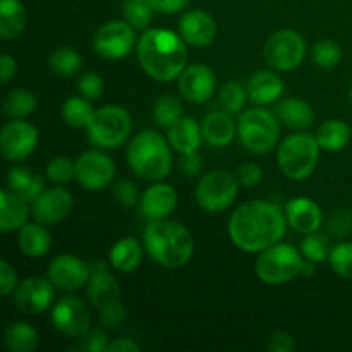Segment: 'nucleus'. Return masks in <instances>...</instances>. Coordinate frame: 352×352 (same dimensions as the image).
I'll list each match as a JSON object with an SVG mask.
<instances>
[{"label":"nucleus","mask_w":352,"mask_h":352,"mask_svg":"<svg viewBox=\"0 0 352 352\" xmlns=\"http://www.w3.org/2000/svg\"><path fill=\"white\" fill-rule=\"evenodd\" d=\"M287 217L280 206L267 201L241 205L229 220V237L239 250L261 253L280 243L285 234Z\"/></svg>","instance_id":"obj_1"},{"label":"nucleus","mask_w":352,"mask_h":352,"mask_svg":"<svg viewBox=\"0 0 352 352\" xmlns=\"http://www.w3.org/2000/svg\"><path fill=\"white\" fill-rule=\"evenodd\" d=\"M182 36L164 28L144 31L138 41V60L155 81L168 82L186 69L188 50Z\"/></svg>","instance_id":"obj_2"},{"label":"nucleus","mask_w":352,"mask_h":352,"mask_svg":"<svg viewBox=\"0 0 352 352\" xmlns=\"http://www.w3.org/2000/svg\"><path fill=\"white\" fill-rule=\"evenodd\" d=\"M146 253L165 268L184 267L195 253V239L182 223L155 220L144 230Z\"/></svg>","instance_id":"obj_3"},{"label":"nucleus","mask_w":352,"mask_h":352,"mask_svg":"<svg viewBox=\"0 0 352 352\" xmlns=\"http://www.w3.org/2000/svg\"><path fill=\"white\" fill-rule=\"evenodd\" d=\"M162 134L143 131L131 141L127 148L129 167L146 181H160L170 174L172 153Z\"/></svg>","instance_id":"obj_4"},{"label":"nucleus","mask_w":352,"mask_h":352,"mask_svg":"<svg viewBox=\"0 0 352 352\" xmlns=\"http://www.w3.org/2000/svg\"><path fill=\"white\" fill-rule=\"evenodd\" d=\"M320 150L318 140L311 134L298 133L285 138L277 153L282 174L292 181L308 179L318 164Z\"/></svg>","instance_id":"obj_5"},{"label":"nucleus","mask_w":352,"mask_h":352,"mask_svg":"<svg viewBox=\"0 0 352 352\" xmlns=\"http://www.w3.org/2000/svg\"><path fill=\"white\" fill-rule=\"evenodd\" d=\"M237 134L246 150L253 153H268L280 138V126L274 113L261 107H254L239 117Z\"/></svg>","instance_id":"obj_6"},{"label":"nucleus","mask_w":352,"mask_h":352,"mask_svg":"<svg viewBox=\"0 0 352 352\" xmlns=\"http://www.w3.org/2000/svg\"><path fill=\"white\" fill-rule=\"evenodd\" d=\"M305 256L289 244H274L261 251L254 270L258 278L268 285H280L301 275Z\"/></svg>","instance_id":"obj_7"},{"label":"nucleus","mask_w":352,"mask_h":352,"mask_svg":"<svg viewBox=\"0 0 352 352\" xmlns=\"http://www.w3.org/2000/svg\"><path fill=\"white\" fill-rule=\"evenodd\" d=\"M131 126L133 124L127 110L119 105H109L95 110L86 129H88L89 141L95 146L117 150L129 138Z\"/></svg>","instance_id":"obj_8"},{"label":"nucleus","mask_w":352,"mask_h":352,"mask_svg":"<svg viewBox=\"0 0 352 352\" xmlns=\"http://www.w3.org/2000/svg\"><path fill=\"white\" fill-rule=\"evenodd\" d=\"M239 192V179L229 170H212L196 188V201L205 212L219 213L229 208Z\"/></svg>","instance_id":"obj_9"},{"label":"nucleus","mask_w":352,"mask_h":352,"mask_svg":"<svg viewBox=\"0 0 352 352\" xmlns=\"http://www.w3.org/2000/svg\"><path fill=\"white\" fill-rule=\"evenodd\" d=\"M265 60L277 71H292L302 64L306 43L294 30H280L268 38L265 45Z\"/></svg>","instance_id":"obj_10"},{"label":"nucleus","mask_w":352,"mask_h":352,"mask_svg":"<svg viewBox=\"0 0 352 352\" xmlns=\"http://www.w3.org/2000/svg\"><path fill=\"white\" fill-rule=\"evenodd\" d=\"M127 21H110L93 36V48L103 58H122L136 45V33Z\"/></svg>","instance_id":"obj_11"},{"label":"nucleus","mask_w":352,"mask_h":352,"mask_svg":"<svg viewBox=\"0 0 352 352\" xmlns=\"http://www.w3.org/2000/svg\"><path fill=\"white\" fill-rule=\"evenodd\" d=\"M52 323L58 332L69 337H82L91 325L88 306L79 296H65L52 308Z\"/></svg>","instance_id":"obj_12"},{"label":"nucleus","mask_w":352,"mask_h":352,"mask_svg":"<svg viewBox=\"0 0 352 352\" xmlns=\"http://www.w3.org/2000/svg\"><path fill=\"white\" fill-rule=\"evenodd\" d=\"M116 175V165L100 151H86L76 160V179L89 191H103Z\"/></svg>","instance_id":"obj_13"},{"label":"nucleus","mask_w":352,"mask_h":352,"mask_svg":"<svg viewBox=\"0 0 352 352\" xmlns=\"http://www.w3.org/2000/svg\"><path fill=\"white\" fill-rule=\"evenodd\" d=\"M38 144V131L24 120L6 124L0 133V150L10 162H19L30 157Z\"/></svg>","instance_id":"obj_14"},{"label":"nucleus","mask_w":352,"mask_h":352,"mask_svg":"<svg viewBox=\"0 0 352 352\" xmlns=\"http://www.w3.org/2000/svg\"><path fill=\"white\" fill-rule=\"evenodd\" d=\"M54 289L50 278L31 277L21 282L14 292V302L24 315H38L50 308L54 301Z\"/></svg>","instance_id":"obj_15"},{"label":"nucleus","mask_w":352,"mask_h":352,"mask_svg":"<svg viewBox=\"0 0 352 352\" xmlns=\"http://www.w3.org/2000/svg\"><path fill=\"white\" fill-rule=\"evenodd\" d=\"M48 278L55 285V289L78 291L82 285H88L89 265H86L74 254H60L52 260L48 267Z\"/></svg>","instance_id":"obj_16"},{"label":"nucleus","mask_w":352,"mask_h":352,"mask_svg":"<svg viewBox=\"0 0 352 352\" xmlns=\"http://www.w3.org/2000/svg\"><path fill=\"white\" fill-rule=\"evenodd\" d=\"M217 79L212 69L205 64H192L179 76L177 88L191 103H205L215 93Z\"/></svg>","instance_id":"obj_17"},{"label":"nucleus","mask_w":352,"mask_h":352,"mask_svg":"<svg viewBox=\"0 0 352 352\" xmlns=\"http://www.w3.org/2000/svg\"><path fill=\"white\" fill-rule=\"evenodd\" d=\"M72 195L64 188L45 189L33 201V217L43 226L62 222L72 210Z\"/></svg>","instance_id":"obj_18"},{"label":"nucleus","mask_w":352,"mask_h":352,"mask_svg":"<svg viewBox=\"0 0 352 352\" xmlns=\"http://www.w3.org/2000/svg\"><path fill=\"white\" fill-rule=\"evenodd\" d=\"M120 285L112 274L109 272L103 261H95L89 265V280H88V298L100 309L107 305L120 301Z\"/></svg>","instance_id":"obj_19"},{"label":"nucleus","mask_w":352,"mask_h":352,"mask_svg":"<svg viewBox=\"0 0 352 352\" xmlns=\"http://www.w3.org/2000/svg\"><path fill=\"white\" fill-rule=\"evenodd\" d=\"M179 34L192 47H206L215 40L217 24L208 12L199 9L188 10L179 21Z\"/></svg>","instance_id":"obj_20"},{"label":"nucleus","mask_w":352,"mask_h":352,"mask_svg":"<svg viewBox=\"0 0 352 352\" xmlns=\"http://www.w3.org/2000/svg\"><path fill=\"white\" fill-rule=\"evenodd\" d=\"M175 208H177V192L168 184L158 182V184L148 188L141 196L140 210L151 222L167 219L168 215L174 213Z\"/></svg>","instance_id":"obj_21"},{"label":"nucleus","mask_w":352,"mask_h":352,"mask_svg":"<svg viewBox=\"0 0 352 352\" xmlns=\"http://www.w3.org/2000/svg\"><path fill=\"white\" fill-rule=\"evenodd\" d=\"M285 217H287L289 226L301 234H311L322 227L323 213L322 208L316 205L313 199L298 196L292 198L285 205Z\"/></svg>","instance_id":"obj_22"},{"label":"nucleus","mask_w":352,"mask_h":352,"mask_svg":"<svg viewBox=\"0 0 352 352\" xmlns=\"http://www.w3.org/2000/svg\"><path fill=\"white\" fill-rule=\"evenodd\" d=\"M203 140L208 144L217 148L229 146L232 143L234 136L237 133V127L234 124L229 112H212L203 119L201 122Z\"/></svg>","instance_id":"obj_23"},{"label":"nucleus","mask_w":352,"mask_h":352,"mask_svg":"<svg viewBox=\"0 0 352 352\" xmlns=\"http://www.w3.org/2000/svg\"><path fill=\"white\" fill-rule=\"evenodd\" d=\"M201 140V124H198L191 117H181L174 126L168 127V143L181 155L198 151Z\"/></svg>","instance_id":"obj_24"},{"label":"nucleus","mask_w":352,"mask_h":352,"mask_svg":"<svg viewBox=\"0 0 352 352\" xmlns=\"http://www.w3.org/2000/svg\"><path fill=\"white\" fill-rule=\"evenodd\" d=\"M248 96L256 105H270L275 103L284 93V82L275 72L260 71L253 74L248 82Z\"/></svg>","instance_id":"obj_25"},{"label":"nucleus","mask_w":352,"mask_h":352,"mask_svg":"<svg viewBox=\"0 0 352 352\" xmlns=\"http://www.w3.org/2000/svg\"><path fill=\"white\" fill-rule=\"evenodd\" d=\"M28 203L30 201L21 198L10 189L0 191V230L2 232H12L26 226Z\"/></svg>","instance_id":"obj_26"},{"label":"nucleus","mask_w":352,"mask_h":352,"mask_svg":"<svg viewBox=\"0 0 352 352\" xmlns=\"http://www.w3.org/2000/svg\"><path fill=\"white\" fill-rule=\"evenodd\" d=\"M277 119L291 129L305 131L311 127L313 120H315V112L305 100L287 98L277 105Z\"/></svg>","instance_id":"obj_27"},{"label":"nucleus","mask_w":352,"mask_h":352,"mask_svg":"<svg viewBox=\"0 0 352 352\" xmlns=\"http://www.w3.org/2000/svg\"><path fill=\"white\" fill-rule=\"evenodd\" d=\"M21 251L30 258H40L50 251L52 237L48 230L45 229L43 223H26L19 229L17 236Z\"/></svg>","instance_id":"obj_28"},{"label":"nucleus","mask_w":352,"mask_h":352,"mask_svg":"<svg viewBox=\"0 0 352 352\" xmlns=\"http://www.w3.org/2000/svg\"><path fill=\"white\" fill-rule=\"evenodd\" d=\"M26 9L21 0H0V34L3 40H16L26 28Z\"/></svg>","instance_id":"obj_29"},{"label":"nucleus","mask_w":352,"mask_h":352,"mask_svg":"<svg viewBox=\"0 0 352 352\" xmlns=\"http://www.w3.org/2000/svg\"><path fill=\"white\" fill-rule=\"evenodd\" d=\"M7 184H9V189L16 195H19L21 198H24L26 201L33 203L43 189V181L38 174H34L30 168L17 167L12 168L7 175Z\"/></svg>","instance_id":"obj_30"},{"label":"nucleus","mask_w":352,"mask_h":352,"mask_svg":"<svg viewBox=\"0 0 352 352\" xmlns=\"http://www.w3.org/2000/svg\"><path fill=\"white\" fill-rule=\"evenodd\" d=\"M110 263L116 270L131 274L141 263V246L134 237H124L117 241L110 250Z\"/></svg>","instance_id":"obj_31"},{"label":"nucleus","mask_w":352,"mask_h":352,"mask_svg":"<svg viewBox=\"0 0 352 352\" xmlns=\"http://www.w3.org/2000/svg\"><path fill=\"white\" fill-rule=\"evenodd\" d=\"M316 140L322 150L340 151L351 141V127L342 120H327L320 126Z\"/></svg>","instance_id":"obj_32"},{"label":"nucleus","mask_w":352,"mask_h":352,"mask_svg":"<svg viewBox=\"0 0 352 352\" xmlns=\"http://www.w3.org/2000/svg\"><path fill=\"white\" fill-rule=\"evenodd\" d=\"M6 346L12 352H31L38 347V333L30 323L14 322L6 330Z\"/></svg>","instance_id":"obj_33"},{"label":"nucleus","mask_w":352,"mask_h":352,"mask_svg":"<svg viewBox=\"0 0 352 352\" xmlns=\"http://www.w3.org/2000/svg\"><path fill=\"white\" fill-rule=\"evenodd\" d=\"M93 107L89 105L88 98H81V96H71L64 102V107H62V119L67 126L71 127H86L91 120Z\"/></svg>","instance_id":"obj_34"},{"label":"nucleus","mask_w":352,"mask_h":352,"mask_svg":"<svg viewBox=\"0 0 352 352\" xmlns=\"http://www.w3.org/2000/svg\"><path fill=\"white\" fill-rule=\"evenodd\" d=\"M36 96L28 89H14L3 102V110L12 119H23L36 110Z\"/></svg>","instance_id":"obj_35"},{"label":"nucleus","mask_w":352,"mask_h":352,"mask_svg":"<svg viewBox=\"0 0 352 352\" xmlns=\"http://www.w3.org/2000/svg\"><path fill=\"white\" fill-rule=\"evenodd\" d=\"M50 69L62 78L74 76L81 69V55L71 47H60L48 58Z\"/></svg>","instance_id":"obj_36"},{"label":"nucleus","mask_w":352,"mask_h":352,"mask_svg":"<svg viewBox=\"0 0 352 352\" xmlns=\"http://www.w3.org/2000/svg\"><path fill=\"white\" fill-rule=\"evenodd\" d=\"M122 12L134 30H146L153 19V7L148 0H124Z\"/></svg>","instance_id":"obj_37"},{"label":"nucleus","mask_w":352,"mask_h":352,"mask_svg":"<svg viewBox=\"0 0 352 352\" xmlns=\"http://www.w3.org/2000/svg\"><path fill=\"white\" fill-rule=\"evenodd\" d=\"M155 122L160 127H170L182 117V105L175 96L165 95L158 98L153 109Z\"/></svg>","instance_id":"obj_38"},{"label":"nucleus","mask_w":352,"mask_h":352,"mask_svg":"<svg viewBox=\"0 0 352 352\" xmlns=\"http://www.w3.org/2000/svg\"><path fill=\"white\" fill-rule=\"evenodd\" d=\"M248 98V89L244 88L239 82H226L220 89V103H222V109L226 112L239 113L244 109V103Z\"/></svg>","instance_id":"obj_39"},{"label":"nucleus","mask_w":352,"mask_h":352,"mask_svg":"<svg viewBox=\"0 0 352 352\" xmlns=\"http://www.w3.org/2000/svg\"><path fill=\"white\" fill-rule=\"evenodd\" d=\"M301 251L306 260L313 261V263H322V261H325L330 256L329 239H327V236L318 234V230L311 234H306V239L302 241Z\"/></svg>","instance_id":"obj_40"},{"label":"nucleus","mask_w":352,"mask_h":352,"mask_svg":"<svg viewBox=\"0 0 352 352\" xmlns=\"http://www.w3.org/2000/svg\"><path fill=\"white\" fill-rule=\"evenodd\" d=\"M330 267L339 277L352 280V243H339L330 250Z\"/></svg>","instance_id":"obj_41"},{"label":"nucleus","mask_w":352,"mask_h":352,"mask_svg":"<svg viewBox=\"0 0 352 352\" xmlns=\"http://www.w3.org/2000/svg\"><path fill=\"white\" fill-rule=\"evenodd\" d=\"M313 60L316 65L323 69L336 67L342 58V50H340L339 43L332 40H322L313 47Z\"/></svg>","instance_id":"obj_42"},{"label":"nucleus","mask_w":352,"mask_h":352,"mask_svg":"<svg viewBox=\"0 0 352 352\" xmlns=\"http://www.w3.org/2000/svg\"><path fill=\"white\" fill-rule=\"evenodd\" d=\"M329 234L336 239H344L352 232V212L346 208H339L330 215L327 222Z\"/></svg>","instance_id":"obj_43"},{"label":"nucleus","mask_w":352,"mask_h":352,"mask_svg":"<svg viewBox=\"0 0 352 352\" xmlns=\"http://www.w3.org/2000/svg\"><path fill=\"white\" fill-rule=\"evenodd\" d=\"M47 174L50 181L57 182V184H65L72 177H76V164H72L65 157H57L48 164Z\"/></svg>","instance_id":"obj_44"},{"label":"nucleus","mask_w":352,"mask_h":352,"mask_svg":"<svg viewBox=\"0 0 352 352\" xmlns=\"http://www.w3.org/2000/svg\"><path fill=\"white\" fill-rule=\"evenodd\" d=\"M78 88L81 95L88 100H98L103 95V79L96 72H86L79 78Z\"/></svg>","instance_id":"obj_45"},{"label":"nucleus","mask_w":352,"mask_h":352,"mask_svg":"<svg viewBox=\"0 0 352 352\" xmlns=\"http://www.w3.org/2000/svg\"><path fill=\"white\" fill-rule=\"evenodd\" d=\"M78 351L88 352H103L109 349V339L103 330H88L82 337H79Z\"/></svg>","instance_id":"obj_46"},{"label":"nucleus","mask_w":352,"mask_h":352,"mask_svg":"<svg viewBox=\"0 0 352 352\" xmlns=\"http://www.w3.org/2000/svg\"><path fill=\"white\" fill-rule=\"evenodd\" d=\"M100 320H102V325L105 329H116V327H119L126 320V308H124L120 301L107 305L105 308H102Z\"/></svg>","instance_id":"obj_47"},{"label":"nucleus","mask_w":352,"mask_h":352,"mask_svg":"<svg viewBox=\"0 0 352 352\" xmlns=\"http://www.w3.org/2000/svg\"><path fill=\"white\" fill-rule=\"evenodd\" d=\"M237 179H239V184H243L244 188H254L261 182L263 179V170H261L260 165L256 164H243L237 170Z\"/></svg>","instance_id":"obj_48"},{"label":"nucleus","mask_w":352,"mask_h":352,"mask_svg":"<svg viewBox=\"0 0 352 352\" xmlns=\"http://www.w3.org/2000/svg\"><path fill=\"white\" fill-rule=\"evenodd\" d=\"M113 196L122 206H134L138 201V189L131 181H120L113 189Z\"/></svg>","instance_id":"obj_49"},{"label":"nucleus","mask_w":352,"mask_h":352,"mask_svg":"<svg viewBox=\"0 0 352 352\" xmlns=\"http://www.w3.org/2000/svg\"><path fill=\"white\" fill-rule=\"evenodd\" d=\"M17 275L9 261L3 260L0 263V294L9 296L17 287Z\"/></svg>","instance_id":"obj_50"},{"label":"nucleus","mask_w":352,"mask_h":352,"mask_svg":"<svg viewBox=\"0 0 352 352\" xmlns=\"http://www.w3.org/2000/svg\"><path fill=\"white\" fill-rule=\"evenodd\" d=\"M267 347L272 352H292L296 347V342L292 339V336H289V333L277 332L268 339Z\"/></svg>","instance_id":"obj_51"},{"label":"nucleus","mask_w":352,"mask_h":352,"mask_svg":"<svg viewBox=\"0 0 352 352\" xmlns=\"http://www.w3.org/2000/svg\"><path fill=\"white\" fill-rule=\"evenodd\" d=\"M155 12L160 14H177L188 7L189 0H148Z\"/></svg>","instance_id":"obj_52"},{"label":"nucleus","mask_w":352,"mask_h":352,"mask_svg":"<svg viewBox=\"0 0 352 352\" xmlns=\"http://www.w3.org/2000/svg\"><path fill=\"white\" fill-rule=\"evenodd\" d=\"M182 170H184L186 175H196L199 174L201 170L203 164H201V157L198 155V151L195 153H188V155H182Z\"/></svg>","instance_id":"obj_53"},{"label":"nucleus","mask_w":352,"mask_h":352,"mask_svg":"<svg viewBox=\"0 0 352 352\" xmlns=\"http://www.w3.org/2000/svg\"><path fill=\"white\" fill-rule=\"evenodd\" d=\"M16 60H14L10 55H2V58H0V78H2V82L6 85V82H9L10 79L14 78V74H16Z\"/></svg>","instance_id":"obj_54"},{"label":"nucleus","mask_w":352,"mask_h":352,"mask_svg":"<svg viewBox=\"0 0 352 352\" xmlns=\"http://www.w3.org/2000/svg\"><path fill=\"white\" fill-rule=\"evenodd\" d=\"M140 344L134 342L133 339H117L112 344H109V352H138Z\"/></svg>","instance_id":"obj_55"},{"label":"nucleus","mask_w":352,"mask_h":352,"mask_svg":"<svg viewBox=\"0 0 352 352\" xmlns=\"http://www.w3.org/2000/svg\"><path fill=\"white\" fill-rule=\"evenodd\" d=\"M315 265L316 263H313V261L306 260V258H305V261H302V267H301L302 277H311V275L315 274Z\"/></svg>","instance_id":"obj_56"},{"label":"nucleus","mask_w":352,"mask_h":352,"mask_svg":"<svg viewBox=\"0 0 352 352\" xmlns=\"http://www.w3.org/2000/svg\"><path fill=\"white\" fill-rule=\"evenodd\" d=\"M351 100H352V86H351Z\"/></svg>","instance_id":"obj_57"}]
</instances>
